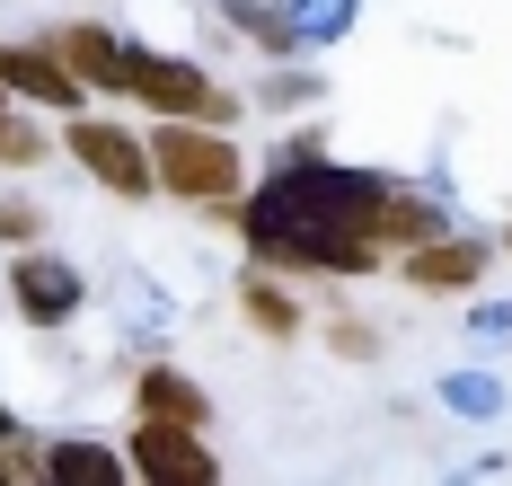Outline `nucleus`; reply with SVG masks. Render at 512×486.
Wrapping results in <instances>:
<instances>
[{
	"mask_svg": "<svg viewBox=\"0 0 512 486\" xmlns=\"http://www.w3.org/2000/svg\"><path fill=\"white\" fill-rule=\"evenodd\" d=\"M380 186L389 177H362V168H327V160H283L274 186H256L239 204L256 266H292V274H371L380 266Z\"/></svg>",
	"mask_w": 512,
	"mask_h": 486,
	"instance_id": "1",
	"label": "nucleus"
},
{
	"mask_svg": "<svg viewBox=\"0 0 512 486\" xmlns=\"http://www.w3.org/2000/svg\"><path fill=\"white\" fill-rule=\"evenodd\" d=\"M151 168H159V195H177V204H204V213H230V204H239V151H230L221 124L159 115Z\"/></svg>",
	"mask_w": 512,
	"mask_h": 486,
	"instance_id": "2",
	"label": "nucleus"
},
{
	"mask_svg": "<svg viewBox=\"0 0 512 486\" xmlns=\"http://www.w3.org/2000/svg\"><path fill=\"white\" fill-rule=\"evenodd\" d=\"M71 160L98 177L106 195H124V204H142V195H159V168H151V142L133 133V124H106V115H80L71 133Z\"/></svg>",
	"mask_w": 512,
	"mask_h": 486,
	"instance_id": "3",
	"label": "nucleus"
},
{
	"mask_svg": "<svg viewBox=\"0 0 512 486\" xmlns=\"http://www.w3.org/2000/svg\"><path fill=\"white\" fill-rule=\"evenodd\" d=\"M133 98L151 115H186V124H239V98L230 89H212L195 62H177V54H133Z\"/></svg>",
	"mask_w": 512,
	"mask_h": 486,
	"instance_id": "4",
	"label": "nucleus"
},
{
	"mask_svg": "<svg viewBox=\"0 0 512 486\" xmlns=\"http://www.w3.org/2000/svg\"><path fill=\"white\" fill-rule=\"evenodd\" d=\"M133 478L151 486H221V451H204V425H168V416H142L133 442H124Z\"/></svg>",
	"mask_w": 512,
	"mask_h": 486,
	"instance_id": "5",
	"label": "nucleus"
},
{
	"mask_svg": "<svg viewBox=\"0 0 512 486\" xmlns=\"http://www.w3.org/2000/svg\"><path fill=\"white\" fill-rule=\"evenodd\" d=\"M80 301H89V283H80L71 257H45V248H18L9 257V310L27 327H71Z\"/></svg>",
	"mask_w": 512,
	"mask_h": 486,
	"instance_id": "6",
	"label": "nucleus"
},
{
	"mask_svg": "<svg viewBox=\"0 0 512 486\" xmlns=\"http://www.w3.org/2000/svg\"><path fill=\"white\" fill-rule=\"evenodd\" d=\"M0 89L9 98H36V107H53V115H80V80L62 71V54L53 45H0Z\"/></svg>",
	"mask_w": 512,
	"mask_h": 486,
	"instance_id": "7",
	"label": "nucleus"
},
{
	"mask_svg": "<svg viewBox=\"0 0 512 486\" xmlns=\"http://www.w3.org/2000/svg\"><path fill=\"white\" fill-rule=\"evenodd\" d=\"M45 45L80 89H133V45H115V27H53Z\"/></svg>",
	"mask_w": 512,
	"mask_h": 486,
	"instance_id": "8",
	"label": "nucleus"
},
{
	"mask_svg": "<svg viewBox=\"0 0 512 486\" xmlns=\"http://www.w3.org/2000/svg\"><path fill=\"white\" fill-rule=\"evenodd\" d=\"M407 283L415 292H468V283H486V239H424L407 248Z\"/></svg>",
	"mask_w": 512,
	"mask_h": 486,
	"instance_id": "9",
	"label": "nucleus"
},
{
	"mask_svg": "<svg viewBox=\"0 0 512 486\" xmlns=\"http://www.w3.org/2000/svg\"><path fill=\"white\" fill-rule=\"evenodd\" d=\"M371 230H380V248H424V239H442L451 221H442V204H433V195H415V186H380Z\"/></svg>",
	"mask_w": 512,
	"mask_h": 486,
	"instance_id": "10",
	"label": "nucleus"
},
{
	"mask_svg": "<svg viewBox=\"0 0 512 486\" xmlns=\"http://www.w3.org/2000/svg\"><path fill=\"white\" fill-rule=\"evenodd\" d=\"M133 407L142 416H168V425H212V398L186 372H168V363H151V372L133 380Z\"/></svg>",
	"mask_w": 512,
	"mask_h": 486,
	"instance_id": "11",
	"label": "nucleus"
},
{
	"mask_svg": "<svg viewBox=\"0 0 512 486\" xmlns=\"http://www.w3.org/2000/svg\"><path fill=\"white\" fill-rule=\"evenodd\" d=\"M239 310H248V327H256V336H274V345H292V336L309 327V310L292 301V292H283V283H274V274H248Z\"/></svg>",
	"mask_w": 512,
	"mask_h": 486,
	"instance_id": "12",
	"label": "nucleus"
},
{
	"mask_svg": "<svg viewBox=\"0 0 512 486\" xmlns=\"http://www.w3.org/2000/svg\"><path fill=\"white\" fill-rule=\"evenodd\" d=\"M45 478L53 486H115V478H133V460H115L98 442H45Z\"/></svg>",
	"mask_w": 512,
	"mask_h": 486,
	"instance_id": "13",
	"label": "nucleus"
},
{
	"mask_svg": "<svg viewBox=\"0 0 512 486\" xmlns=\"http://www.w3.org/2000/svg\"><path fill=\"white\" fill-rule=\"evenodd\" d=\"M230 18H248V36L265 54H292V18L283 9H265V0H230Z\"/></svg>",
	"mask_w": 512,
	"mask_h": 486,
	"instance_id": "14",
	"label": "nucleus"
},
{
	"mask_svg": "<svg viewBox=\"0 0 512 486\" xmlns=\"http://www.w3.org/2000/svg\"><path fill=\"white\" fill-rule=\"evenodd\" d=\"M36 160H45V133H36L27 115L0 107V168H36Z\"/></svg>",
	"mask_w": 512,
	"mask_h": 486,
	"instance_id": "15",
	"label": "nucleus"
},
{
	"mask_svg": "<svg viewBox=\"0 0 512 486\" xmlns=\"http://www.w3.org/2000/svg\"><path fill=\"white\" fill-rule=\"evenodd\" d=\"M0 239L18 248V239H45V213L27 204V195H0Z\"/></svg>",
	"mask_w": 512,
	"mask_h": 486,
	"instance_id": "16",
	"label": "nucleus"
},
{
	"mask_svg": "<svg viewBox=\"0 0 512 486\" xmlns=\"http://www.w3.org/2000/svg\"><path fill=\"white\" fill-rule=\"evenodd\" d=\"M327 345H336L345 363H371V354H380V336H371L362 319H336V327H327Z\"/></svg>",
	"mask_w": 512,
	"mask_h": 486,
	"instance_id": "17",
	"label": "nucleus"
},
{
	"mask_svg": "<svg viewBox=\"0 0 512 486\" xmlns=\"http://www.w3.org/2000/svg\"><path fill=\"white\" fill-rule=\"evenodd\" d=\"M0 442L18 451V478H45V451H36V442H27L18 425H9V407H0Z\"/></svg>",
	"mask_w": 512,
	"mask_h": 486,
	"instance_id": "18",
	"label": "nucleus"
},
{
	"mask_svg": "<svg viewBox=\"0 0 512 486\" xmlns=\"http://www.w3.org/2000/svg\"><path fill=\"white\" fill-rule=\"evenodd\" d=\"M9 478H18V451H9V442H0V486H9Z\"/></svg>",
	"mask_w": 512,
	"mask_h": 486,
	"instance_id": "19",
	"label": "nucleus"
},
{
	"mask_svg": "<svg viewBox=\"0 0 512 486\" xmlns=\"http://www.w3.org/2000/svg\"><path fill=\"white\" fill-rule=\"evenodd\" d=\"M504 248H512V221H504Z\"/></svg>",
	"mask_w": 512,
	"mask_h": 486,
	"instance_id": "20",
	"label": "nucleus"
},
{
	"mask_svg": "<svg viewBox=\"0 0 512 486\" xmlns=\"http://www.w3.org/2000/svg\"><path fill=\"white\" fill-rule=\"evenodd\" d=\"M0 107H9V89H0Z\"/></svg>",
	"mask_w": 512,
	"mask_h": 486,
	"instance_id": "21",
	"label": "nucleus"
}]
</instances>
